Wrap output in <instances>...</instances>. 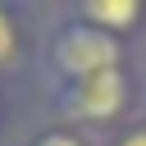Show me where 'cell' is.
Wrapping results in <instances>:
<instances>
[{
    "label": "cell",
    "mask_w": 146,
    "mask_h": 146,
    "mask_svg": "<svg viewBox=\"0 0 146 146\" xmlns=\"http://www.w3.org/2000/svg\"><path fill=\"white\" fill-rule=\"evenodd\" d=\"M114 146H146V128H128V132H123Z\"/></svg>",
    "instance_id": "8992f818"
},
{
    "label": "cell",
    "mask_w": 146,
    "mask_h": 146,
    "mask_svg": "<svg viewBox=\"0 0 146 146\" xmlns=\"http://www.w3.org/2000/svg\"><path fill=\"white\" fill-rule=\"evenodd\" d=\"M23 146H87V137H82L78 128H68V123H55V128H41V132H32Z\"/></svg>",
    "instance_id": "5b68a950"
},
{
    "label": "cell",
    "mask_w": 146,
    "mask_h": 146,
    "mask_svg": "<svg viewBox=\"0 0 146 146\" xmlns=\"http://www.w3.org/2000/svg\"><path fill=\"white\" fill-rule=\"evenodd\" d=\"M141 5L137 0H82L78 9H73V18H82L87 27H100V32H110V36H123V32H132L137 23H141Z\"/></svg>",
    "instance_id": "3957f363"
},
{
    "label": "cell",
    "mask_w": 146,
    "mask_h": 146,
    "mask_svg": "<svg viewBox=\"0 0 146 146\" xmlns=\"http://www.w3.org/2000/svg\"><path fill=\"white\" fill-rule=\"evenodd\" d=\"M128 96H132V87H128L123 68H105L96 78L55 87V105H59V114L73 128H105V123H114L128 110Z\"/></svg>",
    "instance_id": "7a4b0ae2"
},
{
    "label": "cell",
    "mask_w": 146,
    "mask_h": 146,
    "mask_svg": "<svg viewBox=\"0 0 146 146\" xmlns=\"http://www.w3.org/2000/svg\"><path fill=\"white\" fill-rule=\"evenodd\" d=\"M18 50H23V32H18V18L9 5H0V73L18 64Z\"/></svg>",
    "instance_id": "277c9868"
},
{
    "label": "cell",
    "mask_w": 146,
    "mask_h": 146,
    "mask_svg": "<svg viewBox=\"0 0 146 146\" xmlns=\"http://www.w3.org/2000/svg\"><path fill=\"white\" fill-rule=\"evenodd\" d=\"M0 110H5V105H0Z\"/></svg>",
    "instance_id": "52a82bcc"
},
{
    "label": "cell",
    "mask_w": 146,
    "mask_h": 146,
    "mask_svg": "<svg viewBox=\"0 0 146 146\" xmlns=\"http://www.w3.org/2000/svg\"><path fill=\"white\" fill-rule=\"evenodd\" d=\"M46 68H50L55 87L96 78L105 68H123V41L110 36V32H100V27H87L82 18L68 14L46 36Z\"/></svg>",
    "instance_id": "6da1fadb"
}]
</instances>
